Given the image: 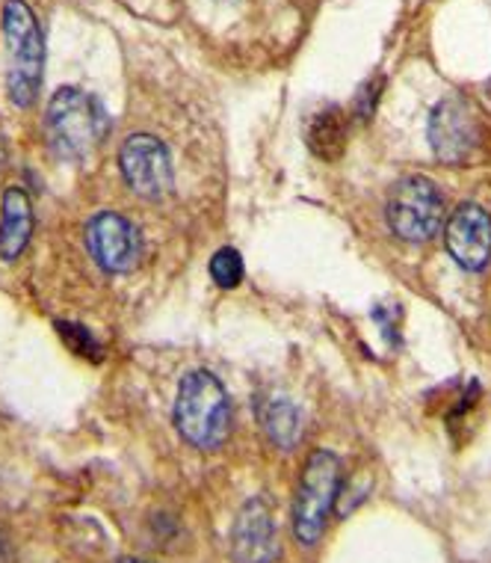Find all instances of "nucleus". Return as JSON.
<instances>
[{"label":"nucleus","mask_w":491,"mask_h":563,"mask_svg":"<svg viewBox=\"0 0 491 563\" xmlns=\"http://www.w3.org/2000/svg\"><path fill=\"white\" fill-rule=\"evenodd\" d=\"M172 421L183 442L199 451L220 448L232 433V400L211 371H187L178 383Z\"/></svg>","instance_id":"1"},{"label":"nucleus","mask_w":491,"mask_h":563,"mask_svg":"<svg viewBox=\"0 0 491 563\" xmlns=\"http://www.w3.org/2000/svg\"><path fill=\"white\" fill-rule=\"evenodd\" d=\"M110 134V117L92 92L78 87L57 89L45 110V136L63 161H83Z\"/></svg>","instance_id":"2"},{"label":"nucleus","mask_w":491,"mask_h":563,"mask_svg":"<svg viewBox=\"0 0 491 563\" xmlns=\"http://www.w3.org/2000/svg\"><path fill=\"white\" fill-rule=\"evenodd\" d=\"M3 36L10 48V98L19 108H30L45 75V40L36 12L24 0L3 3Z\"/></svg>","instance_id":"3"},{"label":"nucleus","mask_w":491,"mask_h":563,"mask_svg":"<svg viewBox=\"0 0 491 563\" xmlns=\"http://www.w3.org/2000/svg\"><path fill=\"white\" fill-rule=\"evenodd\" d=\"M341 496V460L332 451H314L299 477L293 498V534L302 545H314L326 531L328 514Z\"/></svg>","instance_id":"4"},{"label":"nucleus","mask_w":491,"mask_h":563,"mask_svg":"<svg viewBox=\"0 0 491 563\" xmlns=\"http://www.w3.org/2000/svg\"><path fill=\"white\" fill-rule=\"evenodd\" d=\"M386 217L400 241L424 243L438 234L444 223V196L433 178L405 175L388 196Z\"/></svg>","instance_id":"5"},{"label":"nucleus","mask_w":491,"mask_h":563,"mask_svg":"<svg viewBox=\"0 0 491 563\" xmlns=\"http://www.w3.org/2000/svg\"><path fill=\"white\" fill-rule=\"evenodd\" d=\"M429 146L442 164H468L482 143L480 113L462 96H447L429 113Z\"/></svg>","instance_id":"6"},{"label":"nucleus","mask_w":491,"mask_h":563,"mask_svg":"<svg viewBox=\"0 0 491 563\" xmlns=\"http://www.w3.org/2000/svg\"><path fill=\"white\" fill-rule=\"evenodd\" d=\"M119 169L127 187L143 199H164L175 185L172 157L157 136H127L119 148Z\"/></svg>","instance_id":"7"},{"label":"nucleus","mask_w":491,"mask_h":563,"mask_svg":"<svg viewBox=\"0 0 491 563\" xmlns=\"http://www.w3.org/2000/svg\"><path fill=\"white\" fill-rule=\"evenodd\" d=\"M87 246L96 264L107 273H131L143 258V238L122 214L101 211L89 220Z\"/></svg>","instance_id":"8"},{"label":"nucleus","mask_w":491,"mask_h":563,"mask_svg":"<svg viewBox=\"0 0 491 563\" xmlns=\"http://www.w3.org/2000/svg\"><path fill=\"white\" fill-rule=\"evenodd\" d=\"M444 243L465 271H486L491 262V217L482 205H459L444 225Z\"/></svg>","instance_id":"9"},{"label":"nucleus","mask_w":491,"mask_h":563,"mask_svg":"<svg viewBox=\"0 0 491 563\" xmlns=\"http://www.w3.org/2000/svg\"><path fill=\"white\" fill-rule=\"evenodd\" d=\"M234 563H272L279 558L276 516L264 498H252L241 507L232 528Z\"/></svg>","instance_id":"10"},{"label":"nucleus","mask_w":491,"mask_h":563,"mask_svg":"<svg viewBox=\"0 0 491 563\" xmlns=\"http://www.w3.org/2000/svg\"><path fill=\"white\" fill-rule=\"evenodd\" d=\"M33 234V202L21 187H10L0 202V258H19Z\"/></svg>","instance_id":"11"},{"label":"nucleus","mask_w":491,"mask_h":563,"mask_svg":"<svg viewBox=\"0 0 491 563\" xmlns=\"http://www.w3.org/2000/svg\"><path fill=\"white\" fill-rule=\"evenodd\" d=\"M347 136H349V122L347 113L337 108V104H326L311 117L309 128H305V143H309L311 155L335 164L347 152Z\"/></svg>","instance_id":"12"},{"label":"nucleus","mask_w":491,"mask_h":563,"mask_svg":"<svg viewBox=\"0 0 491 563\" xmlns=\"http://www.w3.org/2000/svg\"><path fill=\"white\" fill-rule=\"evenodd\" d=\"M258 421L264 433L270 437L272 445L281 451L299 445L302 439V412L293 400L288 398H264L258 400Z\"/></svg>","instance_id":"13"},{"label":"nucleus","mask_w":491,"mask_h":563,"mask_svg":"<svg viewBox=\"0 0 491 563\" xmlns=\"http://www.w3.org/2000/svg\"><path fill=\"white\" fill-rule=\"evenodd\" d=\"M243 273H246V267H243V258L241 253L234 250V246H222V250H216L211 258V279L220 285V288H225V291H232V288H237L243 282Z\"/></svg>","instance_id":"14"},{"label":"nucleus","mask_w":491,"mask_h":563,"mask_svg":"<svg viewBox=\"0 0 491 563\" xmlns=\"http://www.w3.org/2000/svg\"><path fill=\"white\" fill-rule=\"evenodd\" d=\"M59 335L66 341L68 347L75 350L78 356H96L98 353V341L89 335L87 327H75V323H57Z\"/></svg>","instance_id":"15"},{"label":"nucleus","mask_w":491,"mask_h":563,"mask_svg":"<svg viewBox=\"0 0 491 563\" xmlns=\"http://www.w3.org/2000/svg\"><path fill=\"white\" fill-rule=\"evenodd\" d=\"M122 563H145V561H136V558H127V561H122Z\"/></svg>","instance_id":"16"}]
</instances>
